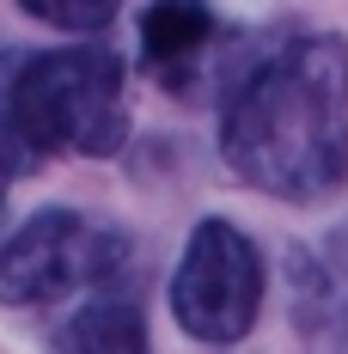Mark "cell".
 Instances as JSON below:
<instances>
[{
  "label": "cell",
  "mask_w": 348,
  "mask_h": 354,
  "mask_svg": "<svg viewBox=\"0 0 348 354\" xmlns=\"http://www.w3.org/2000/svg\"><path fill=\"white\" fill-rule=\"evenodd\" d=\"M226 171L275 202H330L348 183V43L281 37L232 80L220 110Z\"/></svg>",
  "instance_id": "obj_1"
},
{
  "label": "cell",
  "mask_w": 348,
  "mask_h": 354,
  "mask_svg": "<svg viewBox=\"0 0 348 354\" xmlns=\"http://www.w3.org/2000/svg\"><path fill=\"white\" fill-rule=\"evenodd\" d=\"M129 73L104 43L0 55V177L43 159H116L129 141Z\"/></svg>",
  "instance_id": "obj_2"
},
{
  "label": "cell",
  "mask_w": 348,
  "mask_h": 354,
  "mask_svg": "<svg viewBox=\"0 0 348 354\" xmlns=\"http://www.w3.org/2000/svg\"><path fill=\"white\" fill-rule=\"evenodd\" d=\"M129 257H135L129 239L116 226H104V220H92L80 208H37L0 245V306L31 312V306L73 299L86 287L135 269Z\"/></svg>",
  "instance_id": "obj_3"
},
{
  "label": "cell",
  "mask_w": 348,
  "mask_h": 354,
  "mask_svg": "<svg viewBox=\"0 0 348 354\" xmlns=\"http://www.w3.org/2000/svg\"><path fill=\"white\" fill-rule=\"evenodd\" d=\"M263 250L257 239L232 220H196V232L183 239V257L172 269V318L196 342H244L263 312Z\"/></svg>",
  "instance_id": "obj_4"
},
{
  "label": "cell",
  "mask_w": 348,
  "mask_h": 354,
  "mask_svg": "<svg viewBox=\"0 0 348 354\" xmlns=\"http://www.w3.org/2000/svg\"><path fill=\"white\" fill-rule=\"evenodd\" d=\"M214 37H220V19L208 0H153L140 12V68L153 86L183 98L196 92V73L208 62Z\"/></svg>",
  "instance_id": "obj_5"
},
{
  "label": "cell",
  "mask_w": 348,
  "mask_h": 354,
  "mask_svg": "<svg viewBox=\"0 0 348 354\" xmlns=\"http://www.w3.org/2000/svg\"><path fill=\"white\" fill-rule=\"evenodd\" d=\"M55 342L73 354H140L147 348V293H140L135 269L86 287V306L55 330Z\"/></svg>",
  "instance_id": "obj_6"
},
{
  "label": "cell",
  "mask_w": 348,
  "mask_h": 354,
  "mask_svg": "<svg viewBox=\"0 0 348 354\" xmlns=\"http://www.w3.org/2000/svg\"><path fill=\"white\" fill-rule=\"evenodd\" d=\"M19 12H31L37 25L49 31H68V37H98L122 12V0H19Z\"/></svg>",
  "instance_id": "obj_7"
}]
</instances>
